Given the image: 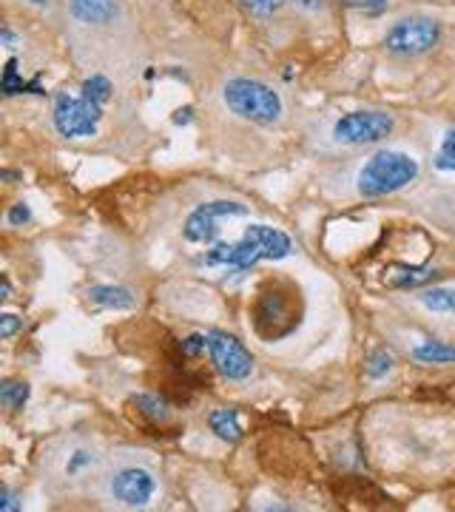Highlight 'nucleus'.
I'll return each instance as SVG.
<instances>
[{
  "instance_id": "1",
  "label": "nucleus",
  "mask_w": 455,
  "mask_h": 512,
  "mask_svg": "<svg viewBox=\"0 0 455 512\" xmlns=\"http://www.w3.org/2000/svg\"><path fill=\"white\" fill-rule=\"evenodd\" d=\"M219 100L228 114H234L237 120L251 123V126H282L288 117L282 92L273 89L271 83H265L259 77H248V74L225 77L219 86Z\"/></svg>"
},
{
  "instance_id": "2",
  "label": "nucleus",
  "mask_w": 455,
  "mask_h": 512,
  "mask_svg": "<svg viewBox=\"0 0 455 512\" xmlns=\"http://www.w3.org/2000/svg\"><path fill=\"white\" fill-rule=\"evenodd\" d=\"M421 165L413 154L399 148H379L370 157H364L356 171V194L364 200H382L407 191L419 183Z\"/></svg>"
},
{
  "instance_id": "3",
  "label": "nucleus",
  "mask_w": 455,
  "mask_h": 512,
  "mask_svg": "<svg viewBox=\"0 0 455 512\" xmlns=\"http://www.w3.org/2000/svg\"><path fill=\"white\" fill-rule=\"evenodd\" d=\"M251 322L254 333L265 342H279L291 336L302 322V296L299 288L288 279H268L256 291L251 305Z\"/></svg>"
},
{
  "instance_id": "4",
  "label": "nucleus",
  "mask_w": 455,
  "mask_h": 512,
  "mask_svg": "<svg viewBox=\"0 0 455 512\" xmlns=\"http://www.w3.org/2000/svg\"><path fill=\"white\" fill-rule=\"evenodd\" d=\"M100 493L114 507L143 510L160 493V476L148 461L140 458H109Z\"/></svg>"
},
{
  "instance_id": "5",
  "label": "nucleus",
  "mask_w": 455,
  "mask_h": 512,
  "mask_svg": "<svg viewBox=\"0 0 455 512\" xmlns=\"http://www.w3.org/2000/svg\"><path fill=\"white\" fill-rule=\"evenodd\" d=\"M106 467H109V458L83 439L60 441L49 453V476H52L49 481L69 493L86 490L91 484L100 487Z\"/></svg>"
},
{
  "instance_id": "6",
  "label": "nucleus",
  "mask_w": 455,
  "mask_h": 512,
  "mask_svg": "<svg viewBox=\"0 0 455 512\" xmlns=\"http://www.w3.org/2000/svg\"><path fill=\"white\" fill-rule=\"evenodd\" d=\"M293 254L291 237L282 228L273 225H251L239 242L231 245H217L214 251H208L205 262L208 265H225V268H254L262 259H285Z\"/></svg>"
},
{
  "instance_id": "7",
  "label": "nucleus",
  "mask_w": 455,
  "mask_h": 512,
  "mask_svg": "<svg viewBox=\"0 0 455 512\" xmlns=\"http://www.w3.org/2000/svg\"><path fill=\"white\" fill-rule=\"evenodd\" d=\"M441 37H444L441 20L416 12V15H404V18L393 20L387 26L382 37V49L387 57L407 63V60H419V57L436 52L441 46Z\"/></svg>"
},
{
  "instance_id": "8",
  "label": "nucleus",
  "mask_w": 455,
  "mask_h": 512,
  "mask_svg": "<svg viewBox=\"0 0 455 512\" xmlns=\"http://www.w3.org/2000/svg\"><path fill=\"white\" fill-rule=\"evenodd\" d=\"M396 114L387 109H356L345 111L333 120L330 140L342 148H370L382 146L396 134Z\"/></svg>"
},
{
  "instance_id": "9",
  "label": "nucleus",
  "mask_w": 455,
  "mask_h": 512,
  "mask_svg": "<svg viewBox=\"0 0 455 512\" xmlns=\"http://www.w3.org/2000/svg\"><path fill=\"white\" fill-rule=\"evenodd\" d=\"M103 109L106 106L91 100L86 92H60L55 94V103H52V123H55L60 137H66V140H86V137L97 134L100 120H103Z\"/></svg>"
},
{
  "instance_id": "10",
  "label": "nucleus",
  "mask_w": 455,
  "mask_h": 512,
  "mask_svg": "<svg viewBox=\"0 0 455 512\" xmlns=\"http://www.w3.org/2000/svg\"><path fill=\"white\" fill-rule=\"evenodd\" d=\"M205 336H208V356L225 379L245 382L254 373V356L237 336H231L225 330H211Z\"/></svg>"
},
{
  "instance_id": "11",
  "label": "nucleus",
  "mask_w": 455,
  "mask_h": 512,
  "mask_svg": "<svg viewBox=\"0 0 455 512\" xmlns=\"http://www.w3.org/2000/svg\"><path fill=\"white\" fill-rule=\"evenodd\" d=\"M248 205L239 200H211L197 205L182 225V237L188 242H211L219 234L222 217H245Z\"/></svg>"
},
{
  "instance_id": "12",
  "label": "nucleus",
  "mask_w": 455,
  "mask_h": 512,
  "mask_svg": "<svg viewBox=\"0 0 455 512\" xmlns=\"http://www.w3.org/2000/svg\"><path fill=\"white\" fill-rule=\"evenodd\" d=\"M66 9L74 26L86 32H114L126 23L123 0H66Z\"/></svg>"
},
{
  "instance_id": "13",
  "label": "nucleus",
  "mask_w": 455,
  "mask_h": 512,
  "mask_svg": "<svg viewBox=\"0 0 455 512\" xmlns=\"http://www.w3.org/2000/svg\"><path fill=\"white\" fill-rule=\"evenodd\" d=\"M89 299L100 308H109V311H128L137 305V296L128 291V288H114V285H100V288H91Z\"/></svg>"
},
{
  "instance_id": "14",
  "label": "nucleus",
  "mask_w": 455,
  "mask_h": 512,
  "mask_svg": "<svg viewBox=\"0 0 455 512\" xmlns=\"http://www.w3.org/2000/svg\"><path fill=\"white\" fill-rule=\"evenodd\" d=\"M208 427H211V433H217L219 439L228 441V444H237L242 439V424H239L237 410L219 407L208 416Z\"/></svg>"
},
{
  "instance_id": "15",
  "label": "nucleus",
  "mask_w": 455,
  "mask_h": 512,
  "mask_svg": "<svg viewBox=\"0 0 455 512\" xmlns=\"http://www.w3.org/2000/svg\"><path fill=\"white\" fill-rule=\"evenodd\" d=\"M436 276V268H407V265H399V268L390 271L387 282H390L393 288H404V291H407V288H427Z\"/></svg>"
},
{
  "instance_id": "16",
  "label": "nucleus",
  "mask_w": 455,
  "mask_h": 512,
  "mask_svg": "<svg viewBox=\"0 0 455 512\" xmlns=\"http://www.w3.org/2000/svg\"><path fill=\"white\" fill-rule=\"evenodd\" d=\"M419 302H421V308H427L430 313H447V316H455V288L453 285L421 288Z\"/></svg>"
},
{
  "instance_id": "17",
  "label": "nucleus",
  "mask_w": 455,
  "mask_h": 512,
  "mask_svg": "<svg viewBox=\"0 0 455 512\" xmlns=\"http://www.w3.org/2000/svg\"><path fill=\"white\" fill-rule=\"evenodd\" d=\"M413 359L421 365H455V345L427 339V342L413 348Z\"/></svg>"
},
{
  "instance_id": "18",
  "label": "nucleus",
  "mask_w": 455,
  "mask_h": 512,
  "mask_svg": "<svg viewBox=\"0 0 455 512\" xmlns=\"http://www.w3.org/2000/svg\"><path fill=\"white\" fill-rule=\"evenodd\" d=\"M29 393H32V387L23 379H6V382L0 384V404H3V410L6 413H20L26 407V402H29Z\"/></svg>"
},
{
  "instance_id": "19",
  "label": "nucleus",
  "mask_w": 455,
  "mask_h": 512,
  "mask_svg": "<svg viewBox=\"0 0 455 512\" xmlns=\"http://www.w3.org/2000/svg\"><path fill=\"white\" fill-rule=\"evenodd\" d=\"M433 165H436L438 171H444V174H455V126L441 137Z\"/></svg>"
},
{
  "instance_id": "20",
  "label": "nucleus",
  "mask_w": 455,
  "mask_h": 512,
  "mask_svg": "<svg viewBox=\"0 0 455 512\" xmlns=\"http://www.w3.org/2000/svg\"><path fill=\"white\" fill-rule=\"evenodd\" d=\"M242 3V9L248 12V15H254L259 20H268V18H276L291 0H239Z\"/></svg>"
},
{
  "instance_id": "21",
  "label": "nucleus",
  "mask_w": 455,
  "mask_h": 512,
  "mask_svg": "<svg viewBox=\"0 0 455 512\" xmlns=\"http://www.w3.org/2000/svg\"><path fill=\"white\" fill-rule=\"evenodd\" d=\"M134 407H137V413L140 416H146L148 421H154V424H163V421H168V407H165L160 399H154V396H137L134 399Z\"/></svg>"
},
{
  "instance_id": "22",
  "label": "nucleus",
  "mask_w": 455,
  "mask_h": 512,
  "mask_svg": "<svg viewBox=\"0 0 455 512\" xmlns=\"http://www.w3.org/2000/svg\"><path fill=\"white\" fill-rule=\"evenodd\" d=\"M393 365H396V359H393L387 350H376V353L367 359V365H364V376L373 379V382H379V379H384V376L393 370Z\"/></svg>"
},
{
  "instance_id": "23",
  "label": "nucleus",
  "mask_w": 455,
  "mask_h": 512,
  "mask_svg": "<svg viewBox=\"0 0 455 512\" xmlns=\"http://www.w3.org/2000/svg\"><path fill=\"white\" fill-rule=\"evenodd\" d=\"M6 222H9L12 228H23V225H29V222H32V208H29L26 202H15V205L6 211Z\"/></svg>"
},
{
  "instance_id": "24",
  "label": "nucleus",
  "mask_w": 455,
  "mask_h": 512,
  "mask_svg": "<svg viewBox=\"0 0 455 512\" xmlns=\"http://www.w3.org/2000/svg\"><path fill=\"white\" fill-rule=\"evenodd\" d=\"M347 9H356V12H367V15H379L390 6V0H342Z\"/></svg>"
},
{
  "instance_id": "25",
  "label": "nucleus",
  "mask_w": 455,
  "mask_h": 512,
  "mask_svg": "<svg viewBox=\"0 0 455 512\" xmlns=\"http://www.w3.org/2000/svg\"><path fill=\"white\" fill-rule=\"evenodd\" d=\"M180 348L185 356H200V353H205V350H208V336H188Z\"/></svg>"
},
{
  "instance_id": "26",
  "label": "nucleus",
  "mask_w": 455,
  "mask_h": 512,
  "mask_svg": "<svg viewBox=\"0 0 455 512\" xmlns=\"http://www.w3.org/2000/svg\"><path fill=\"white\" fill-rule=\"evenodd\" d=\"M20 325H23V322H20L15 313H3V316H0V339H12L20 330Z\"/></svg>"
},
{
  "instance_id": "27",
  "label": "nucleus",
  "mask_w": 455,
  "mask_h": 512,
  "mask_svg": "<svg viewBox=\"0 0 455 512\" xmlns=\"http://www.w3.org/2000/svg\"><path fill=\"white\" fill-rule=\"evenodd\" d=\"M291 3L305 15H322L328 9V0H291Z\"/></svg>"
},
{
  "instance_id": "28",
  "label": "nucleus",
  "mask_w": 455,
  "mask_h": 512,
  "mask_svg": "<svg viewBox=\"0 0 455 512\" xmlns=\"http://www.w3.org/2000/svg\"><path fill=\"white\" fill-rule=\"evenodd\" d=\"M20 3L23 9H29V12H40V15H49V12H55L57 0H15Z\"/></svg>"
},
{
  "instance_id": "29",
  "label": "nucleus",
  "mask_w": 455,
  "mask_h": 512,
  "mask_svg": "<svg viewBox=\"0 0 455 512\" xmlns=\"http://www.w3.org/2000/svg\"><path fill=\"white\" fill-rule=\"evenodd\" d=\"M23 504H20V498L9 487H3V493H0V510L3 512H15L20 510Z\"/></svg>"
},
{
  "instance_id": "30",
  "label": "nucleus",
  "mask_w": 455,
  "mask_h": 512,
  "mask_svg": "<svg viewBox=\"0 0 455 512\" xmlns=\"http://www.w3.org/2000/svg\"><path fill=\"white\" fill-rule=\"evenodd\" d=\"M12 296V282H9V276H3V296L0 299H9Z\"/></svg>"
}]
</instances>
